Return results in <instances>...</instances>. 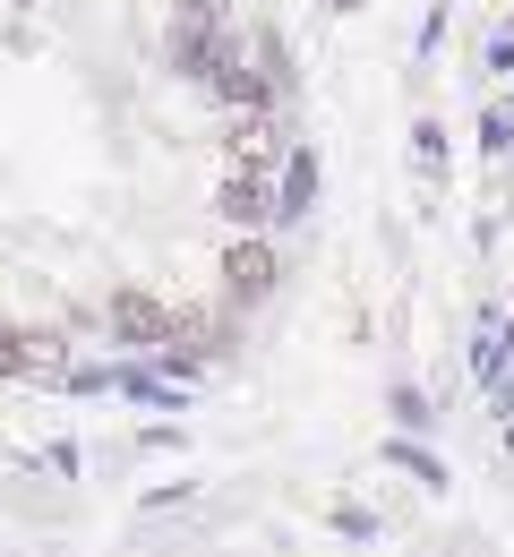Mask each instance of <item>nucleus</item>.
<instances>
[{"mask_svg":"<svg viewBox=\"0 0 514 557\" xmlns=\"http://www.w3.org/2000/svg\"><path fill=\"white\" fill-rule=\"evenodd\" d=\"M275 207H284V198H275V181H249V172H231V181H223V214H231V232H240V240H249V232H266Z\"/></svg>","mask_w":514,"mask_h":557,"instance_id":"obj_2","label":"nucleus"},{"mask_svg":"<svg viewBox=\"0 0 514 557\" xmlns=\"http://www.w3.org/2000/svg\"><path fill=\"white\" fill-rule=\"evenodd\" d=\"M223 283H231L240 300H258V292L275 283V249H266L258 232H249V240H231V249H223Z\"/></svg>","mask_w":514,"mask_h":557,"instance_id":"obj_4","label":"nucleus"},{"mask_svg":"<svg viewBox=\"0 0 514 557\" xmlns=\"http://www.w3.org/2000/svg\"><path fill=\"white\" fill-rule=\"evenodd\" d=\"M52 360H61V335H26V326L0 318V377H35V369H52Z\"/></svg>","mask_w":514,"mask_h":557,"instance_id":"obj_5","label":"nucleus"},{"mask_svg":"<svg viewBox=\"0 0 514 557\" xmlns=\"http://www.w3.org/2000/svg\"><path fill=\"white\" fill-rule=\"evenodd\" d=\"M223 154H231V172L266 181V172L284 163V129H275V112H231V138H223Z\"/></svg>","mask_w":514,"mask_h":557,"instance_id":"obj_1","label":"nucleus"},{"mask_svg":"<svg viewBox=\"0 0 514 557\" xmlns=\"http://www.w3.org/2000/svg\"><path fill=\"white\" fill-rule=\"evenodd\" d=\"M112 326H121L129 344H172V309H163L154 292H138V283L112 292Z\"/></svg>","mask_w":514,"mask_h":557,"instance_id":"obj_3","label":"nucleus"}]
</instances>
